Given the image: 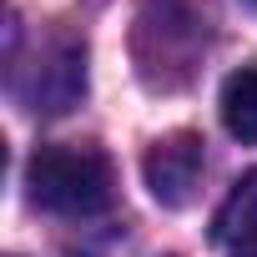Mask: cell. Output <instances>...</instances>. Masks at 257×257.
<instances>
[{
	"instance_id": "7a4b0ae2",
	"label": "cell",
	"mask_w": 257,
	"mask_h": 257,
	"mask_svg": "<svg viewBox=\"0 0 257 257\" xmlns=\"http://www.w3.org/2000/svg\"><path fill=\"white\" fill-rule=\"evenodd\" d=\"M26 197L66 222L101 217L116 197V172L96 147H41L26 162Z\"/></svg>"
},
{
	"instance_id": "52a82bcc",
	"label": "cell",
	"mask_w": 257,
	"mask_h": 257,
	"mask_svg": "<svg viewBox=\"0 0 257 257\" xmlns=\"http://www.w3.org/2000/svg\"><path fill=\"white\" fill-rule=\"evenodd\" d=\"M252 6H257V0H252Z\"/></svg>"
},
{
	"instance_id": "3957f363",
	"label": "cell",
	"mask_w": 257,
	"mask_h": 257,
	"mask_svg": "<svg viewBox=\"0 0 257 257\" xmlns=\"http://www.w3.org/2000/svg\"><path fill=\"white\" fill-rule=\"evenodd\" d=\"M16 96L31 106V111H46V116H61L71 111L81 96H86V46L81 41H51L36 66H16Z\"/></svg>"
},
{
	"instance_id": "6da1fadb",
	"label": "cell",
	"mask_w": 257,
	"mask_h": 257,
	"mask_svg": "<svg viewBox=\"0 0 257 257\" xmlns=\"http://www.w3.org/2000/svg\"><path fill=\"white\" fill-rule=\"evenodd\" d=\"M207 51V16L192 0H142L132 56L152 91H182Z\"/></svg>"
},
{
	"instance_id": "277c9868",
	"label": "cell",
	"mask_w": 257,
	"mask_h": 257,
	"mask_svg": "<svg viewBox=\"0 0 257 257\" xmlns=\"http://www.w3.org/2000/svg\"><path fill=\"white\" fill-rule=\"evenodd\" d=\"M202 167H207V152H202V137H197V132H172V137H162V142L147 152V162H142L147 187H152V197H157L162 207H187V202L197 197Z\"/></svg>"
},
{
	"instance_id": "5b68a950",
	"label": "cell",
	"mask_w": 257,
	"mask_h": 257,
	"mask_svg": "<svg viewBox=\"0 0 257 257\" xmlns=\"http://www.w3.org/2000/svg\"><path fill=\"white\" fill-rule=\"evenodd\" d=\"M212 242L222 257H257V172H247L217 207Z\"/></svg>"
},
{
	"instance_id": "8992f818",
	"label": "cell",
	"mask_w": 257,
	"mask_h": 257,
	"mask_svg": "<svg viewBox=\"0 0 257 257\" xmlns=\"http://www.w3.org/2000/svg\"><path fill=\"white\" fill-rule=\"evenodd\" d=\"M222 126L237 142L257 147V66H242L222 81Z\"/></svg>"
}]
</instances>
